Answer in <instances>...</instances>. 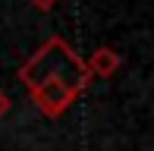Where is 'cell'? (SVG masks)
Wrapping results in <instances>:
<instances>
[{
  "label": "cell",
  "mask_w": 154,
  "mask_h": 151,
  "mask_svg": "<svg viewBox=\"0 0 154 151\" xmlns=\"http://www.w3.org/2000/svg\"><path fill=\"white\" fill-rule=\"evenodd\" d=\"M16 76H19V82H22L25 88L57 79V82H66V85L72 88V91H79V94L85 91L88 82H91L85 60H82L63 38H57V35L47 38L44 44H41L22 66H19Z\"/></svg>",
  "instance_id": "obj_1"
},
{
  "label": "cell",
  "mask_w": 154,
  "mask_h": 151,
  "mask_svg": "<svg viewBox=\"0 0 154 151\" xmlns=\"http://www.w3.org/2000/svg\"><path fill=\"white\" fill-rule=\"evenodd\" d=\"M29 94H32L35 107H38L44 116H63L69 107H72V101L79 98V91H72L66 82H57V79L41 82V85H32Z\"/></svg>",
  "instance_id": "obj_2"
},
{
  "label": "cell",
  "mask_w": 154,
  "mask_h": 151,
  "mask_svg": "<svg viewBox=\"0 0 154 151\" xmlns=\"http://www.w3.org/2000/svg\"><path fill=\"white\" fill-rule=\"evenodd\" d=\"M120 63H123V60H120V54H116L113 47H97L91 57L85 60L91 79H110V76L120 69Z\"/></svg>",
  "instance_id": "obj_3"
},
{
  "label": "cell",
  "mask_w": 154,
  "mask_h": 151,
  "mask_svg": "<svg viewBox=\"0 0 154 151\" xmlns=\"http://www.w3.org/2000/svg\"><path fill=\"white\" fill-rule=\"evenodd\" d=\"M29 3L35 6V10H41V13H47V10H54V6H57L60 0H29Z\"/></svg>",
  "instance_id": "obj_4"
},
{
  "label": "cell",
  "mask_w": 154,
  "mask_h": 151,
  "mask_svg": "<svg viewBox=\"0 0 154 151\" xmlns=\"http://www.w3.org/2000/svg\"><path fill=\"white\" fill-rule=\"evenodd\" d=\"M6 110H10V98H6V91H0V120L6 116Z\"/></svg>",
  "instance_id": "obj_5"
}]
</instances>
